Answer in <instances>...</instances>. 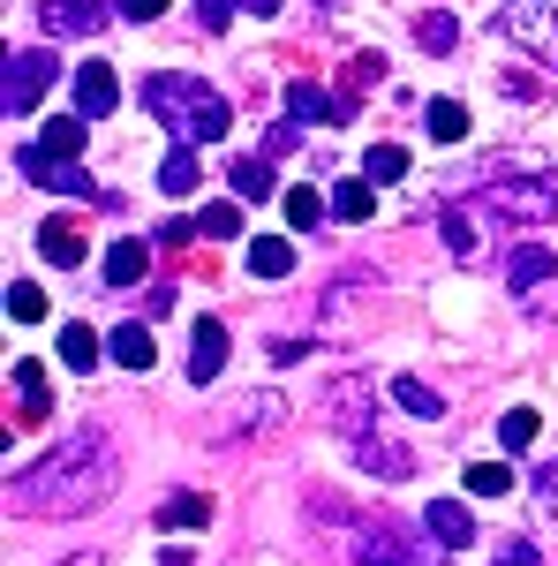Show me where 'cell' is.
<instances>
[{"mask_svg": "<svg viewBox=\"0 0 558 566\" xmlns=\"http://www.w3.org/2000/svg\"><path fill=\"white\" fill-rule=\"evenodd\" d=\"M498 39L520 45L528 61H544L558 76V8L551 0H514V8H498Z\"/></svg>", "mask_w": 558, "mask_h": 566, "instance_id": "obj_3", "label": "cell"}, {"mask_svg": "<svg viewBox=\"0 0 558 566\" xmlns=\"http://www.w3.org/2000/svg\"><path fill=\"white\" fill-rule=\"evenodd\" d=\"M242 8H250V15H280V0H242Z\"/></svg>", "mask_w": 558, "mask_h": 566, "instance_id": "obj_41", "label": "cell"}, {"mask_svg": "<svg viewBox=\"0 0 558 566\" xmlns=\"http://www.w3.org/2000/svg\"><path fill=\"white\" fill-rule=\"evenodd\" d=\"M98 23H106V0H39L45 39H91Z\"/></svg>", "mask_w": 558, "mask_h": 566, "instance_id": "obj_9", "label": "cell"}, {"mask_svg": "<svg viewBox=\"0 0 558 566\" xmlns=\"http://www.w3.org/2000/svg\"><path fill=\"white\" fill-rule=\"evenodd\" d=\"M61 566H98V552H76V559H61Z\"/></svg>", "mask_w": 558, "mask_h": 566, "instance_id": "obj_42", "label": "cell"}, {"mask_svg": "<svg viewBox=\"0 0 558 566\" xmlns=\"http://www.w3.org/2000/svg\"><path fill=\"white\" fill-rule=\"evenodd\" d=\"M551 272H558V242H520L514 258H506V280H514V295H536Z\"/></svg>", "mask_w": 558, "mask_h": 566, "instance_id": "obj_14", "label": "cell"}, {"mask_svg": "<svg viewBox=\"0 0 558 566\" xmlns=\"http://www.w3.org/2000/svg\"><path fill=\"white\" fill-rule=\"evenodd\" d=\"M491 566H536V544L514 536V544H498V559H491Z\"/></svg>", "mask_w": 558, "mask_h": 566, "instance_id": "obj_38", "label": "cell"}, {"mask_svg": "<svg viewBox=\"0 0 558 566\" xmlns=\"http://www.w3.org/2000/svg\"><path fill=\"white\" fill-rule=\"evenodd\" d=\"M415 39H423L430 53H453V45H461V23H453L445 8H430V15H415Z\"/></svg>", "mask_w": 558, "mask_h": 566, "instance_id": "obj_32", "label": "cell"}, {"mask_svg": "<svg viewBox=\"0 0 558 566\" xmlns=\"http://www.w3.org/2000/svg\"><path fill=\"white\" fill-rule=\"evenodd\" d=\"M227 181H234V197H250V205H264V197L280 189V181H272V159H234Z\"/></svg>", "mask_w": 558, "mask_h": 566, "instance_id": "obj_23", "label": "cell"}, {"mask_svg": "<svg viewBox=\"0 0 558 566\" xmlns=\"http://www.w3.org/2000/svg\"><path fill=\"white\" fill-rule=\"evenodd\" d=\"M392 400H400L408 416H423V423H438V416H445V400H438V386H423V378H392Z\"/></svg>", "mask_w": 558, "mask_h": 566, "instance_id": "obj_26", "label": "cell"}, {"mask_svg": "<svg viewBox=\"0 0 558 566\" xmlns=\"http://www.w3.org/2000/svg\"><path fill=\"white\" fill-rule=\"evenodd\" d=\"M370 212H378V189H370V181H340V189H333V219L355 227V219H370Z\"/></svg>", "mask_w": 558, "mask_h": 566, "instance_id": "obj_29", "label": "cell"}, {"mask_svg": "<svg viewBox=\"0 0 558 566\" xmlns=\"http://www.w3.org/2000/svg\"><path fill=\"white\" fill-rule=\"evenodd\" d=\"M475 205H483V212H498V219H551L558 212V189L551 181H498V175H483L475 181Z\"/></svg>", "mask_w": 558, "mask_h": 566, "instance_id": "obj_5", "label": "cell"}, {"mask_svg": "<svg viewBox=\"0 0 558 566\" xmlns=\"http://www.w3.org/2000/svg\"><path fill=\"white\" fill-rule=\"evenodd\" d=\"M536 431H544V416H536V408H506V416H498V446H506V453H528Z\"/></svg>", "mask_w": 558, "mask_h": 566, "instance_id": "obj_27", "label": "cell"}, {"mask_svg": "<svg viewBox=\"0 0 558 566\" xmlns=\"http://www.w3.org/2000/svg\"><path fill=\"white\" fill-rule=\"evenodd\" d=\"M39 258L45 264H84V234H76L69 219H45L39 227Z\"/></svg>", "mask_w": 558, "mask_h": 566, "instance_id": "obj_17", "label": "cell"}, {"mask_svg": "<svg viewBox=\"0 0 558 566\" xmlns=\"http://www.w3.org/2000/svg\"><path fill=\"white\" fill-rule=\"evenodd\" d=\"M144 272H151V242H114V250H106V280H114V287H136Z\"/></svg>", "mask_w": 558, "mask_h": 566, "instance_id": "obj_18", "label": "cell"}, {"mask_svg": "<svg viewBox=\"0 0 558 566\" xmlns=\"http://www.w3.org/2000/svg\"><path fill=\"white\" fill-rule=\"evenodd\" d=\"M400 175H408V151H400V144H378L370 167H362V181H400Z\"/></svg>", "mask_w": 558, "mask_h": 566, "instance_id": "obj_36", "label": "cell"}, {"mask_svg": "<svg viewBox=\"0 0 558 566\" xmlns=\"http://www.w3.org/2000/svg\"><path fill=\"white\" fill-rule=\"evenodd\" d=\"M219 370H227V325L197 317V333H189V386H212Z\"/></svg>", "mask_w": 558, "mask_h": 566, "instance_id": "obj_11", "label": "cell"}, {"mask_svg": "<svg viewBox=\"0 0 558 566\" xmlns=\"http://www.w3.org/2000/svg\"><path fill=\"white\" fill-rule=\"evenodd\" d=\"M114 483H122L114 438L106 431H76V438H61L45 461H31L23 476L8 483V514H23V522H61V514L98 506Z\"/></svg>", "mask_w": 558, "mask_h": 566, "instance_id": "obj_1", "label": "cell"}, {"mask_svg": "<svg viewBox=\"0 0 558 566\" xmlns=\"http://www.w3.org/2000/svg\"><path fill=\"white\" fill-rule=\"evenodd\" d=\"M144 106H151V114L173 129V144H219V136L234 129L227 98H219L212 84H197V76H181V69L144 76Z\"/></svg>", "mask_w": 558, "mask_h": 566, "instance_id": "obj_2", "label": "cell"}, {"mask_svg": "<svg viewBox=\"0 0 558 566\" xmlns=\"http://www.w3.org/2000/svg\"><path fill=\"white\" fill-rule=\"evenodd\" d=\"M227 15H234V0H204V23L212 31H227Z\"/></svg>", "mask_w": 558, "mask_h": 566, "instance_id": "obj_40", "label": "cell"}, {"mask_svg": "<svg viewBox=\"0 0 558 566\" xmlns=\"http://www.w3.org/2000/svg\"><path fill=\"white\" fill-rule=\"evenodd\" d=\"M423 528L438 536V544H468V536H475V522H468V506H461V499H430Z\"/></svg>", "mask_w": 558, "mask_h": 566, "instance_id": "obj_16", "label": "cell"}, {"mask_svg": "<svg viewBox=\"0 0 558 566\" xmlns=\"http://www.w3.org/2000/svg\"><path fill=\"white\" fill-rule=\"evenodd\" d=\"M325 212H333V197H317V189H287V219H295V227H317Z\"/></svg>", "mask_w": 558, "mask_h": 566, "instance_id": "obj_37", "label": "cell"}, {"mask_svg": "<svg viewBox=\"0 0 558 566\" xmlns=\"http://www.w3.org/2000/svg\"><path fill=\"white\" fill-rule=\"evenodd\" d=\"M53 76H61V61L39 53V45H31V53H8V69H0V114H8V122H15V114H31Z\"/></svg>", "mask_w": 558, "mask_h": 566, "instance_id": "obj_6", "label": "cell"}, {"mask_svg": "<svg viewBox=\"0 0 558 566\" xmlns=\"http://www.w3.org/2000/svg\"><path fill=\"white\" fill-rule=\"evenodd\" d=\"M250 272L257 280H287L295 272V242H250Z\"/></svg>", "mask_w": 558, "mask_h": 566, "instance_id": "obj_30", "label": "cell"}, {"mask_svg": "<svg viewBox=\"0 0 558 566\" xmlns=\"http://www.w3.org/2000/svg\"><path fill=\"white\" fill-rule=\"evenodd\" d=\"M15 392H23V423H45V370L31 355H15Z\"/></svg>", "mask_w": 558, "mask_h": 566, "instance_id": "obj_25", "label": "cell"}, {"mask_svg": "<svg viewBox=\"0 0 558 566\" xmlns=\"http://www.w3.org/2000/svg\"><path fill=\"white\" fill-rule=\"evenodd\" d=\"M8 317H15V325H39L45 317V287L39 280H8Z\"/></svg>", "mask_w": 558, "mask_h": 566, "instance_id": "obj_33", "label": "cell"}, {"mask_svg": "<svg viewBox=\"0 0 558 566\" xmlns=\"http://www.w3.org/2000/svg\"><path fill=\"white\" fill-rule=\"evenodd\" d=\"M106 348H114V363H122V370H151V333H144L136 317L114 333V340H106Z\"/></svg>", "mask_w": 558, "mask_h": 566, "instance_id": "obj_28", "label": "cell"}, {"mask_svg": "<svg viewBox=\"0 0 558 566\" xmlns=\"http://www.w3.org/2000/svg\"><path fill=\"white\" fill-rule=\"evenodd\" d=\"M197 227H204L212 242H234V234H242V205H204V212H197Z\"/></svg>", "mask_w": 558, "mask_h": 566, "instance_id": "obj_35", "label": "cell"}, {"mask_svg": "<svg viewBox=\"0 0 558 566\" xmlns=\"http://www.w3.org/2000/svg\"><path fill=\"white\" fill-rule=\"evenodd\" d=\"M61 363H69V370H91V363H98V333H91V325H61Z\"/></svg>", "mask_w": 558, "mask_h": 566, "instance_id": "obj_34", "label": "cell"}, {"mask_svg": "<svg viewBox=\"0 0 558 566\" xmlns=\"http://www.w3.org/2000/svg\"><path fill=\"white\" fill-rule=\"evenodd\" d=\"M423 129L438 136V144H461V136H468V106H461V98H430V106H423Z\"/></svg>", "mask_w": 558, "mask_h": 566, "instance_id": "obj_19", "label": "cell"}, {"mask_svg": "<svg viewBox=\"0 0 558 566\" xmlns=\"http://www.w3.org/2000/svg\"><path fill=\"white\" fill-rule=\"evenodd\" d=\"M355 461H362L370 476H386V483H408V476H415V453H408L400 438H386V431L355 438Z\"/></svg>", "mask_w": 558, "mask_h": 566, "instance_id": "obj_10", "label": "cell"}, {"mask_svg": "<svg viewBox=\"0 0 558 566\" xmlns=\"http://www.w3.org/2000/svg\"><path fill=\"white\" fill-rule=\"evenodd\" d=\"M287 122H295V129H340L355 114H347L340 91H325L317 76H295V84H287Z\"/></svg>", "mask_w": 558, "mask_h": 566, "instance_id": "obj_7", "label": "cell"}, {"mask_svg": "<svg viewBox=\"0 0 558 566\" xmlns=\"http://www.w3.org/2000/svg\"><path fill=\"white\" fill-rule=\"evenodd\" d=\"M114 106H122L114 69H106V61H84V69H76V114H84V122H106Z\"/></svg>", "mask_w": 558, "mask_h": 566, "instance_id": "obj_12", "label": "cell"}, {"mask_svg": "<svg viewBox=\"0 0 558 566\" xmlns=\"http://www.w3.org/2000/svg\"><path fill=\"white\" fill-rule=\"evenodd\" d=\"M15 175L39 181V189H61V197H98V189L84 181V167H69V159H45L39 144H23V151H15ZM98 205H106V197H98Z\"/></svg>", "mask_w": 558, "mask_h": 566, "instance_id": "obj_8", "label": "cell"}, {"mask_svg": "<svg viewBox=\"0 0 558 566\" xmlns=\"http://www.w3.org/2000/svg\"><path fill=\"white\" fill-rule=\"evenodd\" d=\"M159 189L167 197H189L197 189V144H173L167 159H159Z\"/></svg>", "mask_w": 558, "mask_h": 566, "instance_id": "obj_21", "label": "cell"}, {"mask_svg": "<svg viewBox=\"0 0 558 566\" xmlns=\"http://www.w3.org/2000/svg\"><path fill=\"white\" fill-rule=\"evenodd\" d=\"M114 8H122L129 23H159V15H167V0H114Z\"/></svg>", "mask_w": 558, "mask_h": 566, "instance_id": "obj_39", "label": "cell"}, {"mask_svg": "<svg viewBox=\"0 0 558 566\" xmlns=\"http://www.w3.org/2000/svg\"><path fill=\"white\" fill-rule=\"evenodd\" d=\"M212 522V499L204 491H173L167 506H159V528H204Z\"/></svg>", "mask_w": 558, "mask_h": 566, "instance_id": "obj_20", "label": "cell"}, {"mask_svg": "<svg viewBox=\"0 0 558 566\" xmlns=\"http://www.w3.org/2000/svg\"><path fill=\"white\" fill-rule=\"evenodd\" d=\"M280 416H287V400H280V392H250V400H234V408L219 416V438L264 431V423H280Z\"/></svg>", "mask_w": 558, "mask_h": 566, "instance_id": "obj_15", "label": "cell"}, {"mask_svg": "<svg viewBox=\"0 0 558 566\" xmlns=\"http://www.w3.org/2000/svg\"><path fill=\"white\" fill-rule=\"evenodd\" d=\"M438 234H445V250L461 264H475L483 258V205H445L438 212Z\"/></svg>", "mask_w": 558, "mask_h": 566, "instance_id": "obj_13", "label": "cell"}, {"mask_svg": "<svg viewBox=\"0 0 558 566\" xmlns=\"http://www.w3.org/2000/svg\"><path fill=\"white\" fill-rule=\"evenodd\" d=\"M461 483H468V499H506V491H514V469H506V461H475Z\"/></svg>", "mask_w": 558, "mask_h": 566, "instance_id": "obj_31", "label": "cell"}, {"mask_svg": "<svg viewBox=\"0 0 558 566\" xmlns=\"http://www.w3.org/2000/svg\"><path fill=\"white\" fill-rule=\"evenodd\" d=\"M347 552H355V566H408V552L392 544L386 528H355V544H347Z\"/></svg>", "mask_w": 558, "mask_h": 566, "instance_id": "obj_22", "label": "cell"}, {"mask_svg": "<svg viewBox=\"0 0 558 566\" xmlns=\"http://www.w3.org/2000/svg\"><path fill=\"white\" fill-rule=\"evenodd\" d=\"M325 423L355 446V438L378 431V378H362V370H347V378H333L325 386Z\"/></svg>", "mask_w": 558, "mask_h": 566, "instance_id": "obj_4", "label": "cell"}, {"mask_svg": "<svg viewBox=\"0 0 558 566\" xmlns=\"http://www.w3.org/2000/svg\"><path fill=\"white\" fill-rule=\"evenodd\" d=\"M39 151H45V159H76V151H84V114H61V122H45Z\"/></svg>", "mask_w": 558, "mask_h": 566, "instance_id": "obj_24", "label": "cell"}]
</instances>
